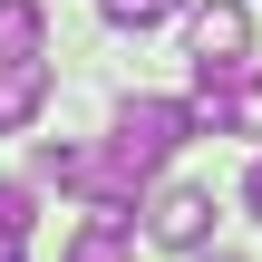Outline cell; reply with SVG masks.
I'll return each instance as SVG.
<instances>
[{
  "instance_id": "cell-1",
  "label": "cell",
  "mask_w": 262,
  "mask_h": 262,
  "mask_svg": "<svg viewBox=\"0 0 262 262\" xmlns=\"http://www.w3.org/2000/svg\"><path fill=\"white\" fill-rule=\"evenodd\" d=\"M194 136V107H175V97H126L117 107V136H107V156L136 175V185H156L165 175V156Z\"/></svg>"
},
{
  "instance_id": "cell-2",
  "label": "cell",
  "mask_w": 262,
  "mask_h": 262,
  "mask_svg": "<svg viewBox=\"0 0 262 262\" xmlns=\"http://www.w3.org/2000/svg\"><path fill=\"white\" fill-rule=\"evenodd\" d=\"M194 68H253V10L243 0H204L194 10Z\"/></svg>"
},
{
  "instance_id": "cell-3",
  "label": "cell",
  "mask_w": 262,
  "mask_h": 262,
  "mask_svg": "<svg viewBox=\"0 0 262 262\" xmlns=\"http://www.w3.org/2000/svg\"><path fill=\"white\" fill-rule=\"evenodd\" d=\"M146 233H156L165 253H204V243H214V194H204V185H165V194L146 204Z\"/></svg>"
},
{
  "instance_id": "cell-4",
  "label": "cell",
  "mask_w": 262,
  "mask_h": 262,
  "mask_svg": "<svg viewBox=\"0 0 262 262\" xmlns=\"http://www.w3.org/2000/svg\"><path fill=\"white\" fill-rule=\"evenodd\" d=\"M49 107V58H0V136H19Z\"/></svg>"
},
{
  "instance_id": "cell-5",
  "label": "cell",
  "mask_w": 262,
  "mask_h": 262,
  "mask_svg": "<svg viewBox=\"0 0 262 262\" xmlns=\"http://www.w3.org/2000/svg\"><path fill=\"white\" fill-rule=\"evenodd\" d=\"M0 58H49V0H0Z\"/></svg>"
},
{
  "instance_id": "cell-6",
  "label": "cell",
  "mask_w": 262,
  "mask_h": 262,
  "mask_svg": "<svg viewBox=\"0 0 262 262\" xmlns=\"http://www.w3.org/2000/svg\"><path fill=\"white\" fill-rule=\"evenodd\" d=\"M68 262H126V214H88V233L68 243Z\"/></svg>"
},
{
  "instance_id": "cell-7",
  "label": "cell",
  "mask_w": 262,
  "mask_h": 262,
  "mask_svg": "<svg viewBox=\"0 0 262 262\" xmlns=\"http://www.w3.org/2000/svg\"><path fill=\"white\" fill-rule=\"evenodd\" d=\"M97 10H107V29H156L175 0H97Z\"/></svg>"
},
{
  "instance_id": "cell-8",
  "label": "cell",
  "mask_w": 262,
  "mask_h": 262,
  "mask_svg": "<svg viewBox=\"0 0 262 262\" xmlns=\"http://www.w3.org/2000/svg\"><path fill=\"white\" fill-rule=\"evenodd\" d=\"M0 224H10V233H29V224H39V214H29V185H0Z\"/></svg>"
},
{
  "instance_id": "cell-9",
  "label": "cell",
  "mask_w": 262,
  "mask_h": 262,
  "mask_svg": "<svg viewBox=\"0 0 262 262\" xmlns=\"http://www.w3.org/2000/svg\"><path fill=\"white\" fill-rule=\"evenodd\" d=\"M243 136H262V68H243Z\"/></svg>"
},
{
  "instance_id": "cell-10",
  "label": "cell",
  "mask_w": 262,
  "mask_h": 262,
  "mask_svg": "<svg viewBox=\"0 0 262 262\" xmlns=\"http://www.w3.org/2000/svg\"><path fill=\"white\" fill-rule=\"evenodd\" d=\"M0 262H29V233H10V224H0Z\"/></svg>"
},
{
  "instance_id": "cell-11",
  "label": "cell",
  "mask_w": 262,
  "mask_h": 262,
  "mask_svg": "<svg viewBox=\"0 0 262 262\" xmlns=\"http://www.w3.org/2000/svg\"><path fill=\"white\" fill-rule=\"evenodd\" d=\"M243 204H253V214H262V156H253V175H243Z\"/></svg>"
},
{
  "instance_id": "cell-12",
  "label": "cell",
  "mask_w": 262,
  "mask_h": 262,
  "mask_svg": "<svg viewBox=\"0 0 262 262\" xmlns=\"http://www.w3.org/2000/svg\"><path fill=\"white\" fill-rule=\"evenodd\" d=\"M194 262H243V253H214V243H204V253H194Z\"/></svg>"
}]
</instances>
